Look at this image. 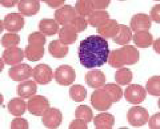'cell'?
I'll return each mask as SVG.
<instances>
[{
	"label": "cell",
	"instance_id": "cell-1",
	"mask_svg": "<svg viewBox=\"0 0 160 129\" xmlns=\"http://www.w3.org/2000/svg\"><path fill=\"white\" fill-rule=\"evenodd\" d=\"M110 55L108 42L99 36H90L80 42L78 55L85 68L100 67L108 61Z\"/></svg>",
	"mask_w": 160,
	"mask_h": 129
},
{
	"label": "cell",
	"instance_id": "cell-2",
	"mask_svg": "<svg viewBox=\"0 0 160 129\" xmlns=\"http://www.w3.org/2000/svg\"><path fill=\"white\" fill-rule=\"evenodd\" d=\"M123 92L121 87L113 83H108L102 88L95 90L91 96V103L95 109L104 111L109 109L112 103L121 99Z\"/></svg>",
	"mask_w": 160,
	"mask_h": 129
},
{
	"label": "cell",
	"instance_id": "cell-3",
	"mask_svg": "<svg viewBox=\"0 0 160 129\" xmlns=\"http://www.w3.org/2000/svg\"><path fill=\"white\" fill-rule=\"evenodd\" d=\"M110 54L109 64L114 68H120L125 65L135 64L139 61L140 57L138 50L131 45H126L113 50Z\"/></svg>",
	"mask_w": 160,
	"mask_h": 129
},
{
	"label": "cell",
	"instance_id": "cell-4",
	"mask_svg": "<svg viewBox=\"0 0 160 129\" xmlns=\"http://www.w3.org/2000/svg\"><path fill=\"white\" fill-rule=\"evenodd\" d=\"M28 41L29 45L25 48V56L30 61H38L45 54L44 45L46 42V36L40 31H35L29 35Z\"/></svg>",
	"mask_w": 160,
	"mask_h": 129
},
{
	"label": "cell",
	"instance_id": "cell-5",
	"mask_svg": "<svg viewBox=\"0 0 160 129\" xmlns=\"http://www.w3.org/2000/svg\"><path fill=\"white\" fill-rule=\"evenodd\" d=\"M127 118L132 126L141 127L148 122L149 112L146 108L141 106H133L128 111Z\"/></svg>",
	"mask_w": 160,
	"mask_h": 129
},
{
	"label": "cell",
	"instance_id": "cell-6",
	"mask_svg": "<svg viewBox=\"0 0 160 129\" xmlns=\"http://www.w3.org/2000/svg\"><path fill=\"white\" fill-rule=\"evenodd\" d=\"M54 77L56 81L60 85L67 86L75 81L76 72L71 66L62 65L55 70Z\"/></svg>",
	"mask_w": 160,
	"mask_h": 129
},
{
	"label": "cell",
	"instance_id": "cell-7",
	"mask_svg": "<svg viewBox=\"0 0 160 129\" xmlns=\"http://www.w3.org/2000/svg\"><path fill=\"white\" fill-rule=\"evenodd\" d=\"M124 96L127 101L132 104H139L146 98V91L141 85L131 84L126 88Z\"/></svg>",
	"mask_w": 160,
	"mask_h": 129
},
{
	"label": "cell",
	"instance_id": "cell-8",
	"mask_svg": "<svg viewBox=\"0 0 160 129\" xmlns=\"http://www.w3.org/2000/svg\"><path fill=\"white\" fill-rule=\"evenodd\" d=\"M49 108V100L42 96L36 95L32 97L27 103L29 112L36 116H42L45 111Z\"/></svg>",
	"mask_w": 160,
	"mask_h": 129
},
{
	"label": "cell",
	"instance_id": "cell-9",
	"mask_svg": "<svg viewBox=\"0 0 160 129\" xmlns=\"http://www.w3.org/2000/svg\"><path fill=\"white\" fill-rule=\"evenodd\" d=\"M42 121L46 128L56 129L58 128L62 122L61 111L55 108H49L42 114Z\"/></svg>",
	"mask_w": 160,
	"mask_h": 129
},
{
	"label": "cell",
	"instance_id": "cell-10",
	"mask_svg": "<svg viewBox=\"0 0 160 129\" xmlns=\"http://www.w3.org/2000/svg\"><path fill=\"white\" fill-rule=\"evenodd\" d=\"M32 75L35 81L41 85L48 84L53 78L52 69L46 64L36 66L32 70Z\"/></svg>",
	"mask_w": 160,
	"mask_h": 129
},
{
	"label": "cell",
	"instance_id": "cell-11",
	"mask_svg": "<svg viewBox=\"0 0 160 129\" xmlns=\"http://www.w3.org/2000/svg\"><path fill=\"white\" fill-rule=\"evenodd\" d=\"M25 23V19L21 15L17 12H12L5 16L3 26L8 31L18 32L23 28Z\"/></svg>",
	"mask_w": 160,
	"mask_h": 129
},
{
	"label": "cell",
	"instance_id": "cell-12",
	"mask_svg": "<svg viewBox=\"0 0 160 129\" xmlns=\"http://www.w3.org/2000/svg\"><path fill=\"white\" fill-rule=\"evenodd\" d=\"M32 70L28 64H22L10 68L9 76L15 81H21L28 79L32 75Z\"/></svg>",
	"mask_w": 160,
	"mask_h": 129
},
{
	"label": "cell",
	"instance_id": "cell-13",
	"mask_svg": "<svg viewBox=\"0 0 160 129\" xmlns=\"http://www.w3.org/2000/svg\"><path fill=\"white\" fill-rule=\"evenodd\" d=\"M76 13L75 7L70 5H65L55 11L54 17L59 24L63 26L70 23L76 17Z\"/></svg>",
	"mask_w": 160,
	"mask_h": 129
},
{
	"label": "cell",
	"instance_id": "cell-14",
	"mask_svg": "<svg viewBox=\"0 0 160 129\" xmlns=\"http://www.w3.org/2000/svg\"><path fill=\"white\" fill-rule=\"evenodd\" d=\"M130 27L132 31H148L151 26L150 16L145 14H137L134 15L130 21Z\"/></svg>",
	"mask_w": 160,
	"mask_h": 129
},
{
	"label": "cell",
	"instance_id": "cell-15",
	"mask_svg": "<svg viewBox=\"0 0 160 129\" xmlns=\"http://www.w3.org/2000/svg\"><path fill=\"white\" fill-rule=\"evenodd\" d=\"M24 57L23 50L16 46L8 47L2 55V59L5 64L10 65L19 64L22 61Z\"/></svg>",
	"mask_w": 160,
	"mask_h": 129
},
{
	"label": "cell",
	"instance_id": "cell-16",
	"mask_svg": "<svg viewBox=\"0 0 160 129\" xmlns=\"http://www.w3.org/2000/svg\"><path fill=\"white\" fill-rule=\"evenodd\" d=\"M85 81L89 87L99 88L105 85L106 76L100 70L90 71L85 75Z\"/></svg>",
	"mask_w": 160,
	"mask_h": 129
},
{
	"label": "cell",
	"instance_id": "cell-17",
	"mask_svg": "<svg viewBox=\"0 0 160 129\" xmlns=\"http://www.w3.org/2000/svg\"><path fill=\"white\" fill-rule=\"evenodd\" d=\"M119 24L115 20H106L98 27V32L106 38H114L119 31Z\"/></svg>",
	"mask_w": 160,
	"mask_h": 129
},
{
	"label": "cell",
	"instance_id": "cell-18",
	"mask_svg": "<svg viewBox=\"0 0 160 129\" xmlns=\"http://www.w3.org/2000/svg\"><path fill=\"white\" fill-rule=\"evenodd\" d=\"M59 35L60 41L67 45L74 44L78 39V32L70 23L62 26Z\"/></svg>",
	"mask_w": 160,
	"mask_h": 129
},
{
	"label": "cell",
	"instance_id": "cell-19",
	"mask_svg": "<svg viewBox=\"0 0 160 129\" xmlns=\"http://www.w3.org/2000/svg\"><path fill=\"white\" fill-rule=\"evenodd\" d=\"M18 7L22 15L31 17L37 14L40 9L39 1L22 0L18 2Z\"/></svg>",
	"mask_w": 160,
	"mask_h": 129
},
{
	"label": "cell",
	"instance_id": "cell-20",
	"mask_svg": "<svg viewBox=\"0 0 160 129\" xmlns=\"http://www.w3.org/2000/svg\"><path fill=\"white\" fill-rule=\"evenodd\" d=\"M115 117L108 113H102L95 116L94 124L96 129H112L115 124Z\"/></svg>",
	"mask_w": 160,
	"mask_h": 129
},
{
	"label": "cell",
	"instance_id": "cell-21",
	"mask_svg": "<svg viewBox=\"0 0 160 129\" xmlns=\"http://www.w3.org/2000/svg\"><path fill=\"white\" fill-rule=\"evenodd\" d=\"M37 85L31 80L22 82L18 86V94L23 99H28L37 92Z\"/></svg>",
	"mask_w": 160,
	"mask_h": 129
},
{
	"label": "cell",
	"instance_id": "cell-22",
	"mask_svg": "<svg viewBox=\"0 0 160 129\" xmlns=\"http://www.w3.org/2000/svg\"><path fill=\"white\" fill-rule=\"evenodd\" d=\"M49 50L52 56L55 58L61 59L65 57L68 54L69 47L62 44L60 40H54L50 42Z\"/></svg>",
	"mask_w": 160,
	"mask_h": 129
},
{
	"label": "cell",
	"instance_id": "cell-23",
	"mask_svg": "<svg viewBox=\"0 0 160 129\" xmlns=\"http://www.w3.org/2000/svg\"><path fill=\"white\" fill-rule=\"evenodd\" d=\"M133 41L138 47L146 48L151 46L152 44L153 36L148 31H138L134 34Z\"/></svg>",
	"mask_w": 160,
	"mask_h": 129
},
{
	"label": "cell",
	"instance_id": "cell-24",
	"mask_svg": "<svg viewBox=\"0 0 160 129\" xmlns=\"http://www.w3.org/2000/svg\"><path fill=\"white\" fill-rule=\"evenodd\" d=\"M39 29L43 35L52 36L57 33L59 25L55 20L43 19L39 22Z\"/></svg>",
	"mask_w": 160,
	"mask_h": 129
},
{
	"label": "cell",
	"instance_id": "cell-25",
	"mask_svg": "<svg viewBox=\"0 0 160 129\" xmlns=\"http://www.w3.org/2000/svg\"><path fill=\"white\" fill-rule=\"evenodd\" d=\"M8 109L11 114L14 116H21L26 112V102L20 98H14L9 101Z\"/></svg>",
	"mask_w": 160,
	"mask_h": 129
},
{
	"label": "cell",
	"instance_id": "cell-26",
	"mask_svg": "<svg viewBox=\"0 0 160 129\" xmlns=\"http://www.w3.org/2000/svg\"><path fill=\"white\" fill-rule=\"evenodd\" d=\"M132 39V32L130 27L126 25H119V31L117 35L113 38V41L116 44L119 45H126Z\"/></svg>",
	"mask_w": 160,
	"mask_h": 129
},
{
	"label": "cell",
	"instance_id": "cell-27",
	"mask_svg": "<svg viewBox=\"0 0 160 129\" xmlns=\"http://www.w3.org/2000/svg\"><path fill=\"white\" fill-rule=\"evenodd\" d=\"M109 12L105 10H98L89 15L88 22L92 27H98L103 22L110 19Z\"/></svg>",
	"mask_w": 160,
	"mask_h": 129
},
{
	"label": "cell",
	"instance_id": "cell-28",
	"mask_svg": "<svg viewBox=\"0 0 160 129\" xmlns=\"http://www.w3.org/2000/svg\"><path fill=\"white\" fill-rule=\"evenodd\" d=\"M69 95L75 102H82L87 97V90L82 85H74L70 88Z\"/></svg>",
	"mask_w": 160,
	"mask_h": 129
},
{
	"label": "cell",
	"instance_id": "cell-29",
	"mask_svg": "<svg viewBox=\"0 0 160 129\" xmlns=\"http://www.w3.org/2000/svg\"><path fill=\"white\" fill-rule=\"evenodd\" d=\"M133 78V74L130 69L122 68L117 71L115 75V80L119 84L125 86L129 84Z\"/></svg>",
	"mask_w": 160,
	"mask_h": 129
},
{
	"label": "cell",
	"instance_id": "cell-30",
	"mask_svg": "<svg viewBox=\"0 0 160 129\" xmlns=\"http://www.w3.org/2000/svg\"><path fill=\"white\" fill-rule=\"evenodd\" d=\"M146 89L149 94L159 97L160 95V76H153L150 77L147 82Z\"/></svg>",
	"mask_w": 160,
	"mask_h": 129
},
{
	"label": "cell",
	"instance_id": "cell-31",
	"mask_svg": "<svg viewBox=\"0 0 160 129\" xmlns=\"http://www.w3.org/2000/svg\"><path fill=\"white\" fill-rule=\"evenodd\" d=\"M75 8L77 13L82 16H89L95 10L92 1H78Z\"/></svg>",
	"mask_w": 160,
	"mask_h": 129
},
{
	"label": "cell",
	"instance_id": "cell-32",
	"mask_svg": "<svg viewBox=\"0 0 160 129\" xmlns=\"http://www.w3.org/2000/svg\"><path fill=\"white\" fill-rule=\"evenodd\" d=\"M75 117L83 120L86 123H89L93 119L94 113L89 106L81 105L79 106L75 111Z\"/></svg>",
	"mask_w": 160,
	"mask_h": 129
},
{
	"label": "cell",
	"instance_id": "cell-33",
	"mask_svg": "<svg viewBox=\"0 0 160 129\" xmlns=\"http://www.w3.org/2000/svg\"><path fill=\"white\" fill-rule=\"evenodd\" d=\"M20 37L16 34H6L2 38V45L3 47H10L19 45Z\"/></svg>",
	"mask_w": 160,
	"mask_h": 129
},
{
	"label": "cell",
	"instance_id": "cell-34",
	"mask_svg": "<svg viewBox=\"0 0 160 129\" xmlns=\"http://www.w3.org/2000/svg\"><path fill=\"white\" fill-rule=\"evenodd\" d=\"M70 24L74 26L77 32L84 31L88 26V22L83 17H76L70 22Z\"/></svg>",
	"mask_w": 160,
	"mask_h": 129
},
{
	"label": "cell",
	"instance_id": "cell-35",
	"mask_svg": "<svg viewBox=\"0 0 160 129\" xmlns=\"http://www.w3.org/2000/svg\"><path fill=\"white\" fill-rule=\"evenodd\" d=\"M11 129H28L29 124L24 118H15L11 122Z\"/></svg>",
	"mask_w": 160,
	"mask_h": 129
},
{
	"label": "cell",
	"instance_id": "cell-36",
	"mask_svg": "<svg viewBox=\"0 0 160 129\" xmlns=\"http://www.w3.org/2000/svg\"><path fill=\"white\" fill-rule=\"evenodd\" d=\"M150 17L152 21L157 23L160 22V4H157L152 7L150 12Z\"/></svg>",
	"mask_w": 160,
	"mask_h": 129
},
{
	"label": "cell",
	"instance_id": "cell-37",
	"mask_svg": "<svg viewBox=\"0 0 160 129\" xmlns=\"http://www.w3.org/2000/svg\"><path fill=\"white\" fill-rule=\"evenodd\" d=\"M149 128L150 129H158L160 128V113L158 112L152 115L149 121Z\"/></svg>",
	"mask_w": 160,
	"mask_h": 129
},
{
	"label": "cell",
	"instance_id": "cell-38",
	"mask_svg": "<svg viewBox=\"0 0 160 129\" xmlns=\"http://www.w3.org/2000/svg\"><path fill=\"white\" fill-rule=\"evenodd\" d=\"M70 129H87L86 122L81 119L77 118L71 123L69 126Z\"/></svg>",
	"mask_w": 160,
	"mask_h": 129
},
{
	"label": "cell",
	"instance_id": "cell-39",
	"mask_svg": "<svg viewBox=\"0 0 160 129\" xmlns=\"http://www.w3.org/2000/svg\"><path fill=\"white\" fill-rule=\"evenodd\" d=\"M95 9H101L109 6L110 1H92Z\"/></svg>",
	"mask_w": 160,
	"mask_h": 129
},
{
	"label": "cell",
	"instance_id": "cell-40",
	"mask_svg": "<svg viewBox=\"0 0 160 129\" xmlns=\"http://www.w3.org/2000/svg\"><path fill=\"white\" fill-rule=\"evenodd\" d=\"M49 6L52 7H56L64 4L65 1H43Z\"/></svg>",
	"mask_w": 160,
	"mask_h": 129
},
{
	"label": "cell",
	"instance_id": "cell-41",
	"mask_svg": "<svg viewBox=\"0 0 160 129\" xmlns=\"http://www.w3.org/2000/svg\"><path fill=\"white\" fill-rule=\"evenodd\" d=\"M19 2L18 1H0V4L5 7H12Z\"/></svg>",
	"mask_w": 160,
	"mask_h": 129
},
{
	"label": "cell",
	"instance_id": "cell-42",
	"mask_svg": "<svg viewBox=\"0 0 160 129\" xmlns=\"http://www.w3.org/2000/svg\"><path fill=\"white\" fill-rule=\"evenodd\" d=\"M153 47H154V50L157 52L158 54H160V39H158L154 41Z\"/></svg>",
	"mask_w": 160,
	"mask_h": 129
}]
</instances>
